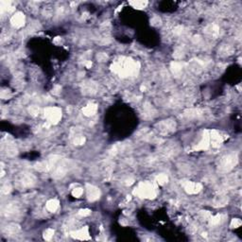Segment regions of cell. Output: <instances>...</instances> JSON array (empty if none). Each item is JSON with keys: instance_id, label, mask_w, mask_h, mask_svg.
<instances>
[{"instance_id": "obj_10", "label": "cell", "mask_w": 242, "mask_h": 242, "mask_svg": "<svg viewBox=\"0 0 242 242\" xmlns=\"http://www.w3.org/2000/svg\"><path fill=\"white\" fill-rule=\"evenodd\" d=\"M59 205H60V203H59V201L57 199H50L48 202H46V209H48L49 212H55L57 211V209L59 208Z\"/></svg>"}, {"instance_id": "obj_7", "label": "cell", "mask_w": 242, "mask_h": 242, "mask_svg": "<svg viewBox=\"0 0 242 242\" xmlns=\"http://www.w3.org/2000/svg\"><path fill=\"white\" fill-rule=\"evenodd\" d=\"M11 23L15 28H21L25 24V16L22 12H17L15 13L11 19Z\"/></svg>"}, {"instance_id": "obj_3", "label": "cell", "mask_w": 242, "mask_h": 242, "mask_svg": "<svg viewBox=\"0 0 242 242\" xmlns=\"http://www.w3.org/2000/svg\"><path fill=\"white\" fill-rule=\"evenodd\" d=\"M45 116L49 123L56 124L62 118V110L57 107H48L45 110Z\"/></svg>"}, {"instance_id": "obj_12", "label": "cell", "mask_w": 242, "mask_h": 242, "mask_svg": "<svg viewBox=\"0 0 242 242\" xmlns=\"http://www.w3.org/2000/svg\"><path fill=\"white\" fill-rule=\"evenodd\" d=\"M227 202H228V199L226 197L220 196V197L216 198V199L215 201V203H216V204H218L219 206H223V205L226 204Z\"/></svg>"}, {"instance_id": "obj_13", "label": "cell", "mask_w": 242, "mask_h": 242, "mask_svg": "<svg viewBox=\"0 0 242 242\" xmlns=\"http://www.w3.org/2000/svg\"><path fill=\"white\" fill-rule=\"evenodd\" d=\"M53 236H54L53 229H46V230L44 232V238L45 240H51Z\"/></svg>"}, {"instance_id": "obj_8", "label": "cell", "mask_w": 242, "mask_h": 242, "mask_svg": "<svg viewBox=\"0 0 242 242\" xmlns=\"http://www.w3.org/2000/svg\"><path fill=\"white\" fill-rule=\"evenodd\" d=\"M71 236H73L74 238L82 239V240L90 238V236H89V230H88V227H83V228L79 229V230H78V231L73 232V233H71Z\"/></svg>"}, {"instance_id": "obj_2", "label": "cell", "mask_w": 242, "mask_h": 242, "mask_svg": "<svg viewBox=\"0 0 242 242\" xmlns=\"http://www.w3.org/2000/svg\"><path fill=\"white\" fill-rule=\"evenodd\" d=\"M136 196L140 198L153 199L156 197L155 187L150 182H141L133 192Z\"/></svg>"}, {"instance_id": "obj_14", "label": "cell", "mask_w": 242, "mask_h": 242, "mask_svg": "<svg viewBox=\"0 0 242 242\" xmlns=\"http://www.w3.org/2000/svg\"><path fill=\"white\" fill-rule=\"evenodd\" d=\"M220 221H221V216L220 215H216L215 216H212V218H210V219H209V222L211 225H218L220 223Z\"/></svg>"}, {"instance_id": "obj_4", "label": "cell", "mask_w": 242, "mask_h": 242, "mask_svg": "<svg viewBox=\"0 0 242 242\" xmlns=\"http://www.w3.org/2000/svg\"><path fill=\"white\" fill-rule=\"evenodd\" d=\"M237 163V157L235 154H229L222 158L220 163V168L223 171H230Z\"/></svg>"}, {"instance_id": "obj_19", "label": "cell", "mask_w": 242, "mask_h": 242, "mask_svg": "<svg viewBox=\"0 0 242 242\" xmlns=\"http://www.w3.org/2000/svg\"><path fill=\"white\" fill-rule=\"evenodd\" d=\"M171 68L174 72H176L177 73V72H179V71L182 70V65L179 62H173L171 65Z\"/></svg>"}, {"instance_id": "obj_15", "label": "cell", "mask_w": 242, "mask_h": 242, "mask_svg": "<svg viewBox=\"0 0 242 242\" xmlns=\"http://www.w3.org/2000/svg\"><path fill=\"white\" fill-rule=\"evenodd\" d=\"M157 182H158L159 185H163L165 184H167V176L165 175V174H160L157 177Z\"/></svg>"}, {"instance_id": "obj_16", "label": "cell", "mask_w": 242, "mask_h": 242, "mask_svg": "<svg viewBox=\"0 0 242 242\" xmlns=\"http://www.w3.org/2000/svg\"><path fill=\"white\" fill-rule=\"evenodd\" d=\"M82 193H83V189L82 187H77L72 190V195L76 198H79L82 195Z\"/></svg>"}, {"instance_id": "obj_6", "label": "cell", "mask_w": 242, "mask_h": 242, "mask_svg": "<svg viewBox=\"0 0 242 242\" xmlns=\"http://www.w3.org/2000/svg\"><path fill=\"white\" fill-rule=\"evenodd\" d=\"M184 188L186 193L188 194H197L202 189V185L199 182H186L184 185Z\"/></svg>"}, {"instance_id": "obj_21", "label": "cell", "mask_w": 242, "mask_h": 242, "mask_svg": "<svg viewBox=\"0 0 242 242\" xmlns=\"http://www.w3.org/2000/svg\"><path fill=\"white\" fill-rule=\"evenodd\" d=\"M1 9H2V11H3L4 10H7V8H1ZM8 11H11V6H10V3H9V6H8Z\"/></svg>"}, {"instance_id": "obj_20", "label": "cell", "mask_w": 242, "mask_h": 242, "mask_svg": "<svg viewBox=\"0 0 242 242\" xmlns=\"http://www.w3.org/2000/svg\"><path fill=\"white\" fill-rule=\"evenodd\" d=\"M91 213V211L89 210V209H82V210H79V214L80 216H89Z\"/></svg>"}, {"instance_id": "obj_1", "label": "cell", "mask_w": 242, "mask_h": 242, "mask_svg": "<svg viewBox=\"0 0 242 242\" xmlns=\"http://www.w3.org/2000/svg\"><path fill=\"white\" fill-rule=\"evenodd\" d=\"M114 69L117 73L123 76H130L134 74L136 70L138 69L136 67V62H134L131 60H127L125 62H116L114 65Z\"/></svg>"}, {"instance_id": "obj_11", "label": "cell", "mask_w": 242, "mask_h": 242, "mask_svg": "<svg viewBox=\"0 0 242 242\" xmlns=\"http://www.w3.org/2000/svg\"><path fill=\"white\" fill-rule=\"evenodd\" d=\"M130 4L135 9H143V8H145L147 5H148V2L147 1H133V2H130Z\"/></svg>"}, {"instance_id": "obj_9", "label": "cell", "mask_w": 242, "mask_h": 242, "mask_svg": "<svg viewBox=\"0 0 242 242\" xmlns=\"http://www.w3.org/2000/svg\"><path fill=\"white\" fill-rule=\"evenodd\" d=\"M97 105L94 104V103H90V104L86 105L82 110L83 114L84 116H94V114L97 113Z\"/></svg>"}, {"instance_id": "obj_18", "label": "cell", "mask_w": 242, "mask_h": 242, "mask_svg": "<svg viewBox=\"0 0 242 242\" xmlns=\"http://www.w3.org/2000/svg\"><path fill=\"white\" fill-rule=\"evenodd\" d=\"M84 142H85V138H84L83 136H78V137H76L75 140H74L75 145H77V146L83 145Z\"/></svg>"}, {"instance_id": "obj_5", "label": "cell", "mask_w": 242, "mask_h": 242, "mask_svg": "<svg viewBox=\"0 0 242 242\" xmlns=\"http://www.w3.org/2000/svg\"><path fill=\"white\" fill-rule=\"evenodd\" d=\"M86 194H87V198L90 202H95L97 199H99L100 197L99 189L91 185H86Z\"/></svg>"}, {"instance_id": "obj_17", "label": "cell", "mask_w": 242, "mask_h": 242, "mask_svg": "<svg viewBox=\"0 0 242 242\" xmlns=\"http://www.w3.org/2000/svg\"><path fill=\"white\" fill-rule=\"evenodd\" d=\"M241 224H242V222L239 219H233L231 221V227L232 228H238Z\"/></svg>"}]
</instances>
